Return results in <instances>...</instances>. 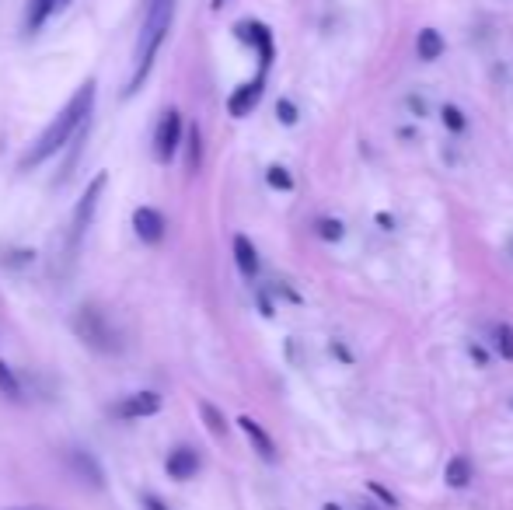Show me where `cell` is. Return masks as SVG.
<instances>
[{
	"label": "cell",
	"instance_id": "cell-20",
	"mask_svg": "<svg viewBox=\"0 0 513 510\" xmlns=\"http://www.w3.org/2000/svg\"><path fill=\"white\" fill-rule=\"evenodd\" d=\"M199 413H203V420H206V427L213 430V434H227V423H224V416H220V409H213L210 402H203V406H199Z\"/></svg>",
	"mask_w": 513,
	"mask_h": 510
},
{
	"label": "cell",
	"instance_id": "cell-22",
	"mask_svg": "<svg viewBox=\"0 0 513 510\" xmlns=\"http://www.w3.org/2000/svg\"><path fill=\"white\" fill-rule=\"evenodd\" d=\"M318 235H322L325 242H339V238L346 235V228H342V221H336V217H322V221H318Z\"/></svg>",
	"mask_w": 513,
	"mask_h": 510
},
{
	"label": "cell",
	"instance_id": "cell-28",
	"mask_svg": "<svg viewBox=\"0 0 513 510\" xmlns=\"http://www.w3.org/2000/svg\"><path fill=\"white\" fill-rule=\"evenodd\" d=\"M227 4V0H213V7H224Z\"/></svg>",
	"mask_w": 513,
	"mask_h": 510
},
{
	"label": "cell",
	"instance_id": "cell-26",
	"mask_svg": "<svg viewBox=\"0 0 513 510\" xmlns=\"http://www.w3.org/2000/svg\"><path fill=\"white\" fill-rule=\"evenodd\" d=\"M370 493H377V497H381V500H388V504L395 507V497H391L388 490H381V486H377V483H370Z\"/></svg>",
	"mask_w": 513,
	"mask_h": 510
},
{
	"label": "cell",
	"instance_id": "cell-9",
	"mask_svg": "<svg viewBox=\"0 0 513 510\" xmlns=\"http://www.w3.org/2000/svg\"><path fill=\"white\" fill-rule=\"evenodd\" d=\"M165 217L158 214L154 207H140L133 210V231H137V238L144 245H161L165 242Z\"/></svg>",
	"mask_w": 513,
	"mask_h": 510
},
{
	"label": "cell",
	"instance_id": "cell-7",
	"mask_svg": "<svg viewBox=\"0 0 513 510\" xmlns=\"http://www.w3.org/2000/svg\"><path fill=\"white\" fill-rule=\"evenodd\" d=\"M161 413V395L158 392H137V395H126L123 402L112 406V416L116 420H144V416Z\"/></svg>",
	"mask_w": 513,
	"mask_h": 510
},
{
	"label": "cell",
	"instance_id": "cell-24",
	"mask_svg": "<svg viewBox=\"0 0 513 510\" xmlns=\"http://www.w3.org/2000/svg\"><path fill=\"white\" fill-rule=\"evenodd\" d=\"M276 116H280V123L294 126L297 123V105L287 102V98H280V105H276Z\"/></svg>",
	"mask_w": 513,
	"mask_h": 510
},
{
	"label": "cell",
	"instance_id": "cell-25",
	"mask_svg": "<svg viewBox=\"0 0 513 510\" xmlns=\"http://www.w3.org/2000/svg\"><path fill=\"white\" fill-rule=\"evenodd\" d=\"M144 510H168V507H165V500H161V497L147 493V497H144Z\"/></svg>",
	"mask_w": 513,
	"mask_h": 510
},
{
	"label": "cell",
	"instance_id": "cell-14",
	"mask_svg": "<svg viewBox=\"0 0 513 510\" xmlns=\"http://www.w3.org/2000/svg\"><path fill=\"white\" fill-rule=\"evenodd\" d=\"M416 53H419V60H437L440 53H444V39H440V32L437 28H423L419 32V39H416Z\"/></svg>",
	"mask_w": 513,
	"mask_h": 510
},
{
	"label": "cell",
	"instance_id": "cell-21",
	"mask_svg": "<svg viewBox=\"0 0 513 510\" xmlns=\"http://www.w3.org/2000/svg\"><path fill=\"white\" fill-rule=\"evenodd\" d=\"M266 182H269L273 189H283V193H290V189H294V179H290V172H287V168H280V165L269 168V172H266Z\"/></svg>",
	"mask_w": 513,
	"mask_h": 510
},
{
	"label": "cell",
	"instance_id": "cell-8",
	"mask_svg": "<svg viewBox=\"0 0 513 510\" xmlns=\"http://www.w3.org/2000/svg\"><path fill=\"white\" fill-rule=\"evenodd\" d=\"M262 91H266V70H259V77H255V81L241 84V88L234 91L231 98H227V112H231L234 119H245L248 112H252L255 105H259Z\"/></svg>",
	"mask_w": 513,
	"mask_h": 510
},
{
	"label": "cell",
	"instance_id": "cell-19",
	"mask_svg": "<svg viewBox=\"0 0 513 510\" xmlns=\"http://www.w3.org/2000/svg\"><path fill=\"white\" fill-rule=\"evenodd\" d=\"M0 392H4L7 399H21V385H18V378H14V371L4 364V360H0Z\"/></svg>",
	"mask_w": 513,
	"mask_h": 510
},
{
	"label": "cell",
	"instance_id": "cell-12",
	"mask_svg": "<svg viewBox=\"0 0 513 510\" xmlns=\"http://www.w3.org/2000/svg\"><path fill=\"white\" fill-rule=\"evenodd\" d=\"M234 262H238L241 276H248V280L259 276V252H255V245L245 235L234 238Z\"/></svg>",
	"mask_w": 513,
	"mask_h": 510
},
{
	"label": "cell",
	"instance_id": "cell-4",
	"mask_svg": "<svg viewBox=\"0 0 513 510\" xmlns=\"http://www.w3.org/2000/svg\"><path fill=\"white\" fill-rule=\"evenodd\" d=\"M182 137H185L182 112L168 109L165 116L158 119V130H154V158H158L161 165H171V158H175L178 147H182Z\"/></svg>",
	"mask_w": 513,
	"mask_h": 510
},
{
	"label": "cell",
	"instance_id": "cell-6",
	"mask_svg": "<svg viewBox=\"0 0 513 510\" xmlns=\"http://www.w3.org/2000/svg\"><path fill=\"white\" fill-rule=\"evenodd\" d=\"M238 39L241 42H248V46H255V53H259V63H262V70H269V63H273V56H276V46H273V32H269L262 21H238Z\"/></svg>",
	"mask_w": 513,
	"mask_h": 510
},
{
	"label": "cell",
	"instance_id": "cell-2",
	"mask_svg": "<svg viewBox=\"0 0 513 510\" xmlns=\"http://www.w3.org/2000/svg\"><path fill=\"white\" fill-rule=\"evenodd\" d=\"M171 18H175V0H147L144 4V25H140L137 53H133V74L126 84V98L137 95L140 84L147 81L154 60H158V49L165 46L171 32Z\"/></svg>",
	"mask_w": 513,
	"mask_h": 510
},
{
	"label": "cell",
	"instance_id": "cell-13",
	"mask_svg": "<svg viewBox=\"0 0 513 510\" xmlns=\"http://www.w3.org/2000/svg\"><path fill=\"white\" fill-rule=\"evenodd\" d=\"M70 465H74V472L84 479V483H91V486H105L102 469H98V462L88 455V451H70Z\"/></svg>",
	"mask_w": 513,
	"mask_h": 510
},
{
	"label": "cell",
	"instance_id": "cell-29",
	"mask_svg": "<svg viewBox=\"0 0 513 510\" xmlns=\"http://www.w3.org/2000/svg\"><path fill=\"white\" fill-rule=\"evenodd\" d=\"M325 510H339V507L336 504H325Z\"/></svg>",
	"mask_w": 513,
	"mask_h": 510
},
{
	"label": "cell",
	"instance_id": "cell-3",
	"mask_svg": "<svg viewBox=\"0 0 513 510\" xmlns=\"http://www.w3.org/2000/svg\"><path fill=\"white\" fill-rule=\"evenodd\" d=\"M74 332H77V339H81L84 346H91V350L119 353V332L112 329V322L105 318V311L95 308V304H84V308L77 311V315H74Z\"/></svg>",
	"mask_w": 513,
	"mask_h": 510
},
{
	"label": "cell",
	"instance_id": "cell-27",
	"mask_svg": "<svg viewBox=\"0 0 513 510\" xmlns=\"http://www.w3.org/2000/svg\"><path fill=\"white\" fill-rule=\"evenodd\" d=\"M67 4H70V0H53V11H63Z\"/></svg>",
	"mask_w": 513,
	"mask_h": 510
},
{
	"label": "cell",
	"instance_id": "cell-18",
	"mask_svg": "<svg viewBox=\"0 0 513 510\" xmlns=\"http://www.w3.org/2000/svg\"><path fill=\"white\" fill-rule=\"evenodd\" d=\"M493 343H496V350H500V357L503 360H513V325H507V322H500L493 329Z\"/></svg>",
	"mask_w": 513,
	"mask_h": 510
},
{
	"label": "cell",
	"instance_id": "cell-17",
	"mask_svg": "<svg viewBox=\"0 0 513 510\" xmlns=\"http://www.w3.org/2000/svg\"><path fill=\"white\" fill-rule=\"evenodd\" d=\"M185 147H189L185 165H189V172H196L199 161H203V137H199V126H189V133H185Z\"/></svg>",
	"mask_w": 513,
	"mask_h": 510
},
{
	"label": "cell",
	"instance_id": "cell-23",
	"mask_svg": "<svg viewBox=\"0 0 513 510\" xmlns=\"http://www.w3.org/2000/svg\"><path fill=\"white\" fill-rule=\"evenodd\" d=\"M440 116H444V126H447L451 133H461V130H465V116H461L458 105H444V109H440Z\"/></svg>",
	"mask_w": 513,
	"mask_h": 510
},
{
	"label": "cell",
	"instance_id": "cell-10",
	"mask_svg": "<svg viewBox=\"0 0 513 510\" xmlns=\"http://www.w3.org/2000/svg\"><path fill=\"white\" fill-rule=\"evenodd\" d=\"M165 469H168V476H171V479L185 483V479H192V476L199 472V455H196L192 448H175V451L168 455Z\"/></svg>",
	"mask_w": 513,
	"mask_h": 510
},
{
	"label": "cell",
	"instance_id": "cell-1",
	"mask_svg": "<svg viewBox=\"0 0 513 510\" xmlns=\"http://www.w3.org/2000/svg\"><path fill=\"white\" fill-rule=\"evenodd\" d=\"M91 112H95V81H88V84L77 88V95L63 105L60 116H56L53 123L42 130V137L28 147V154L21 158V168H39V165H46L49 158H56L70 140L81 137L84 126H88V119H91Z\"/></svg>",
	"mask_w": 513,
	"mask_h": 510
},
{
	"label": "cell",
	"instance_id": "cell-16",
	"mask_svg": "<svg viewBox=\"0 0 513 510\" xmlns=\"http://www.w3.org/2000/svg\"><path fill=\"white\" fill-rule=\"evenodd\" d=\"M49 14H53V0H28L25 28H28V32H39V28L46 25Z\"/></svg>",
	"mask_w": 513,
	"mask_h": 510
},
{
	"label": "cell",
	"instance_id": "cell-15",
	"mask_svg": "<svg viewBox=\"0 0 513 510\" xmlns=\"http://www.w3.org/2000/svg\"><path fill=\"white\" fill-rule=\"evenodd\" d=\"M444 479H447V486H451V490H465V486L472 483V465H468L461 455L451 458V462H447Z\"/></svg>",
	"mask_w": 513,
	"mask_h": 510
},
{
	"label": "cell",
	"instance_id": "cell-11",
	"mask_svg": "<svg viewBox=\"0 0 513 510\" xmlns=\"http://www.w3.org/2000/svg\"><path fill=\"white\" fill-rule=\"evenodd\" d=\"M238 427L245 430V434H248V441L255 444V451H259V455L266 458V462H276V444L269 441V434L259 427V423L252 420V416H241V420H238Z\"/></svg>",
	"mask_w": 513,
	"mask_h": 510
},
{
	"label": "cell",
	"instance_id": "cell-5",
	"mask_svg": "<svg viewBox=\"0 0 513 510\" xmlns=\"http://www.w3.org/2000/svg\"><path fill=\"white\" fill-rule=\"evenodd\" d=\"M102 193H105V175H95V179H91V186L84 189V196L77 200V207H74V221H70V252H77V245H81L84 231H88L91 217H95V210H98Z\"/></svg>",
	"mask_w": 513,
	"mask_h": 510
}]
</instances>
